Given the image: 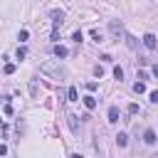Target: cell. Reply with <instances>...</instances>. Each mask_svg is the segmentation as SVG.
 <instances>
[{"instance_id":"6da1fadb","label":"cell","mask_w":158,"mask_h":158,"mask_svg":"<svg viewBox=\"0 0 158 158\" xmlns=\"http://www.w3.org/2000/svg\"><path fill=\"white\" fill-rule=\"evenodd\" d=\"M44 74H49V77H54V79H64L67 77V72H64V67L59 64V62H44L42 67H40Z\"/></svg>"},{"instance_id":"7a4b0ae2","label":"cell","mask_w":158,"mask_h":158,"mask_svg":"<svg viewBox=\"0 0 158 158\" xmlns=\"http://www.w3.org/2000/svg\"><path fill=\"white\" fill-rule=\"evenodd\" d=\"M109 32H111L114 37H123V35H126V32H123V25H121V22H116V20H111V22H109Z\"/></svg>"},{"instance_id":"3957f363","label":"cell","mask_w":158,"mask_h":158,"mask_svg":"<svg viewBox=\"0 0 158 158\" xmlns=\"http://www.w3.org/2000/svg\"><path fill=\"white\" fill-rule=\"evenodd\" d=\"M49 17H52V22H54V30L64 22V12H62V10H52V15H49Z\"/></svg>"},{"instance_id":"277c9868","label":"cell","mask_w":158,"mask_h":158,"mask_svg":"<svg viewBox=\"0 0 158 158\" xmlns=\"http://www.w3.org/2000/svg\"><path fill=\"white\" fill-rule=\"evenodd\" d=\"M67 121H69L72 133H79V121H77V114H67Z\"/></svg>"},{"instance_id":"5b68a950","label":"cell","mask_w":158,"mask_h":158,"mask_svg":"<svg viewBox=\"0 0 158 158\" xmlns=\"http://www.w3.org/2000/svg\"><path fill=\"white\" fill-rule=\"evenodd\" d=\"M143 44H146L148 49H156V44H158V42H156V35H151V32L143 35Z\"/></svg>"},{"instance_id":"8992f818","label":"cell","mask_w":158,"mask_h":158,"mask_svg":"<svg viewBox=\"0 0 158 158\" xmlns=\"http://www.w3.org/2000/svg\"><path fill=\"white\" fill-rule=\"evenodd\" d=\"M69 52H67V47H62V44H54V57L57 59H64Z\"/></svg>"},{"instance_id":"52a82bcc","label":"cell","mask_w":158,"mask_h":158,"mask_svg":"<svg viewBox=\"0 0 158 158\" xmlns=\"http://www.w3.org/2000/svg\"><path fill=\"white\" fill-rule=\"evenodd\" d=\"M81 101H84V106H86V109H89V111H94V109H96V99H94V96H91V94H89V96H84V99H81Z\"/></svg>"},{"instance_id":"ba28073f","label":"cell","mask_w":158,"mask_h":158,"mask_svg":"<svg viewBox=\"0 0 158 158\" xmlns=\"http://www.w3.org/2000/svg\"><path fill=\"white\" fill-rule=\"evenodd\" d=\"M118 118H121V114H118V109H116V106H111V109H109V121H111V123H116Z\"/></svg>"},{"instance_id":"9c48e42d","label":"cell","mask_w":158,"mask_h":158,"mask_svg":"<svg viewBox=\"0 0 158 158\" xmlns=\"http://www.w3.org/2000/svg\"><path fill=\"white\" fill-rule=\"evenodd\" d=\"M143 141H146V143H156V131H153V128H148V131L143 133Z\"/></svg>"},{"instance_id":"30bf717a","label":"cell","mask_w":158,"mask_h":158,"mask_svg":"<svg viewBox=\"0 0 158 158\" xmlns=\"http://www.w3.org/2000/svg\"><path fill=\"white\" fill-rule=\"evenodd\" d=\"M123 37H126V44H128L131 49H136V47H138V42H136V37H133V35H123Z\"/></svg>"},{"instance_id":"8fae6325","label":"cell","mask_w":158,"mask_h":158,"mask_svg":"<svg viewBox=\"0 0 158 158\" xmlns=\"http://www.w3.org/2000/svg\"><path fill=\"white\" fill-rule=\"evenodd\" d=\"M133 91H136V94H143V91H146V81H136V84H133Z\"/></svg>"},{"instance_id":"7c38bea8","label":"cell","mask_w":158,"mask_h":158,"mask_svg":"<svg viewBox=\"0 0 158 158\" xmlns=\"http://www.w3.org/2000/svg\"><path fill=\"white\" fill-rule=\"evenodd\" d=\"M67 96H69V101H79V94H77V89H74V86H69Z\"/></svg>"},{"instance_id":"4fadbf2b","label":"cell","mask_w":158,"mask_h":158,"mask_svg":"<svg viewBox=\"0 0 158 158\" xmlns=\"http://www.w3.org/2000/svg\"><path fill=\"white\" fill-rule=\"evenodd\" d=\"M116 143H118V146L123 148V146L128 143V136H126V133H118V136H116Z\"/></svg>"},{"instance_id":"5bb4252c","label":"cell","mask_w":158,"mask_h":158,"mask_svg":"<svg viewBox=\"0 0 158 158\" xmlns=\"http://www.w3.org/2000/svg\"><path fill=\"white\" fill-rule=\"evenodd\" d=\"M91 40H94V42H104V37H101L99 30H91Z\"/></svg>"},{"instance_id":"9a60e30c","label":"cell","mask_w":158,"mask_h":158,"mask_svg":"<svg viewBox=\"0 0 158 158\" xmlns=\"http://www.w3.org/2000/svg\"><path fill=\"white\" fill-rule=\"evenodd\" d=\"M114 77L121 81V79H123V69H121V67H114Z\"/></svg>"},{"instance_id":"2e32d148","label":"cell","mask_w":158,"mask_h":158,"mask_svg":"<svg viewBox=\"0 0 158 158\" xmlns=\"http://www.w3.org/2000/svg\"><path fill=\"white\" fill-rule=\"evenodd\" d=\"M27 57V49L25 47H17V59H25Z\"/></svg>"},{"instance_id":"e0dca14e","label":"cell","mask_w":158,"mask_h":158,"mask_svg":"<svg viewBox=\"0 0 158 158\" xmlns=\"http://www.w3.org/2000/svg\"><path fill=\"white\" fill-rule=\"evenodd\" d=\"M2 72H5V74H12V72H15V64H5Z\"/></svg>"},{"instance_id":"ac0fdd59","label":"cell","mask_w":158,"mask_h":158,"mask_svg":"<svg viewBox=\"0 0 158 158\" xmlns=\"http://www.w3.org/2000/svg\"><path fill=\"white\" fill-rule=\"evenodd\" d=\"M2 114H5V116H12V106L5 104V106H2Z\"/></svg>"},{"instance_id":"d6986e66","label":"cell","mask_w":158,"mask_h":158,"mask_svg":"<svg viewBox=\"0 0 158 158\" xmlns=\"http://www.w3.org/2000/svg\"><path fill=\"white\" fill-rule=\"evenodd\" d=\"M141 109H138V104H128V114H138Z\"/></svg>"},{"instance_id":"ffe728a7","label":"cell","mask_w":158,"mask_h":158,"mask_svg":"<svg viewBox=\"0 0 158 158\" xmlns=\"http://www.w3.org/2000/svg\"><path fill=\"white\" fill-rule=\"evenodd\" d=\"M72 40H74V42H81V30H77V32L72 35Z\"/></svg>"},{"instance_id":"44dd1931","label":"cell","mask_w":158,"mask_h":158,"mask_svg":"<svg viewBox=\"0 0 158 158\" xmlns=\"http://www.w3.org/2000/svg\"><path fill=\"white\" fill-rule=\"evenodd\" d=\"M148 79V72H138V81H146Z\"/></svg>"},{"instance_id":"7402d4cb","label":"cell","mask_w":158,"mask_h":158,"mask_svg":"<svg viewBox=\"0 0 158 158\" xmlns=\"http://www.w3.org/2000/svg\"><path fill=\"white\" fill-rule=\"evenodd\" d=\"M96 86H99L96 81H89V84H86V89H89V91H96Z\"/></svg>"},{"instance_id":"603a6c76","label":"cell","mask_w":158,"mask_h":158,"mask_svg":"<svg viewBox=\"0 0 158 158\" xmlns=\"http://www.w3.org/2000/svg\"><path fill=\"white\" fill-rule=\"evenodd\" d=\"M30 91H32V96H37V84L35 81H30Z\"/></svg>"},{"instance_id":"cb8c5ba5","label":"cell","mask_w":158,"mask_h":158,"mask_svg":"<svg viewBox=\"0 0 158 158\" xmlns=\"http://www.w3.org/2000/svg\"><path fill=\"white\" fill-rule=\"evenodd\" d=\"M151 101H153V104H158V91H151Z\"/></svg>"},{"instance_id":"d4e9b609","label":"cell","mask_w":158,"mask_h":158,"mask_svg":"<svg viewBox=\"0 0 158 158\" xmlns=\"http://www.w3.org/2000/svg\"><path fill=\"white\" fill-rule=\"evenodd\" d=\"M5 153H7V146H2V143H0V156H5Z\"/></svg>"},{"instance_id":"484cf974","label":"cell","mask_w":158,"mask_h":158,"mask_svg":"<svg viewBox=\"0 0 158 158\" xmlns=\"http://www.w3.org/2000/svg\"><path fill=\"white\" fill-rule=\"evenodd\" d=\"M151 72H153V77L158 79V64H153V69H151Z\"/></svg>"},{"instance_id":"4316f807","label":"cell","mask_w":158,"mask_h":158,"mask_svg":"<svg viewBox=\"0 0 158 158\" xmlns=\"http://www.w3.org/2000/svg\"><path fill=\"white\" fill-rule=\"evenodd\" d=\"M72 158H81V156H79V153H72Z\"/></svg>"}]
</instances>
